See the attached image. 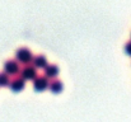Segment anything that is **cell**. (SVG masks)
I'll use <instances>...</instances> for the list:
<instances>
[{
	"mask_svg": "<svg viewBox=\"0 0 131 122\" xmlns=\"http://www.w3.org/2000/svg\"><path fill=\"white\" fill-rule=\"evenodd\" d=\"M4 70H5V73H6L8 75H15V74L19 73L20 68H19V65H18L17 61H14V60H8V61L4 64Z\"/></svg>",
	"mask_w": 131,
	"mask_h": 122,
	"instance_id": "2",
	"label": "cell"
},
{
	"mask_svg": "<svg viewBox=\"0 0 131 122\" xmlns=\"http://www.w3.org/2000/svg\"><path fill=\"white\" fill-rule=\"evenodd\" d=\"M32 60H33V65H35V68H37V69H43L45 66L47 65V60H46V57L42 56V55L36 56V57L32 59Z\"/></svg>",
	"mask_w": 131,
	"mask_h": 122,
	"instance_id": "8",
	"label": "cell"
},
{
	"mask_svg": "<svg viewBox=\"0 0 131 122\" xmlns=\"http://www.w3.org/2000/svg\"><path fill=\"white\" fill-rule=\"evenodd\" d=\"M125 51H126V53H127V55H130L131 56V42L126 43V46H125Z\"/></svg>",
	"mask_w": 131,
	"mask_h": 122,
	"instance_id": "10",
	"label": "cell"
},
{
	"mask_svg": "<svg viewBox=\"0 0 131 122\" xmlns=\"http://www.w3.org/2000/svg\"><path fill=\"white\" fill-rule=\"evenodd\" d=\"M9 85H10V89L13 92H20L24 88V79L23 78H15L12 81H9Z\"/></svg>",
	"mask_w": 131,
	"mask_h": 122,
	"instance_id": "5",
	"label": "cell"
},
{
	"mask_svg": "<svg viewBox=\"0 0 131 122\" xmlns=\"http://www.w3.org/2000/svg\"><path fill=\"white\" fill-rule=\"evenodd\" d=\"M9 76L6 73H1L0 74V86H5V85H9Z\"/></svg>",
	"mask_w": 131,
	"mask_h": 122,
	"instance_id": "9",
	"label": "cell"
},
{
	"mask_svg": "<svg viewBox=\"0 0 131 122\" xmlns=\"http://www.w3.org/2000/svg\"><path fill=\"white\" fill-rule=\"evenodd\" d=\"M45 69V76L47 78H53L59 74V68L56 65H46Z\"/></svg>",
	"mask_w": 131,
	"mask_h": 122,
	"instance_id": "6",
	"label": "cell"
},
{
	"mask_svg": "<svg viewBox=\"0 0 131 122\" xmlns=\"http://www.w3.org/2000/svg\"><path fill=\"white\" fill-rule=\"evenodd\" d=\"M33 88L37 92H42L45 90L47 86H48V80H47V76H36L33 79Z\"/></svg>",
	"mask_w": 131,
	"mask_h": 122,
	"instance_id": "3",
	"label": "cell"
},
{
	"mask_svg": "<svg viewBox=\"0 0 131 122\" xmlns=\"http://www.w3.org/2000/svg\"><path fill=\"white\" fill-rule=\"evenodd\" d=\"M48 88H50V90H51L52 93L57 94V93H61L64 85H62V83L60 80H56V79H55V80H52L51 83H48Z\"/></svg>",
	"mask_w": 131,
	"mask_h": 122,
	"instance_id": "7",
	"label": "cell"
},
{
	"mask_svg": "<svg viewBox=\"0 0 131 122\" xmlns=\"http://www.w3.org/2000/svg\"><path fill=\"white\" fill-rule=\"evenodd\" d=\"M20 73H22V78L24 80H33L37 75V71H36L35 66H24Z\"/></svg>",
	"mask_w": 131,
	"mask_h": 122,
	"instance_id": "4",
	"label": "cell"
},
{
	"mask_svg": "<svg viewBox=\"0 0 131 122\" xmlns=\"http://www.w3.org/2000/svg\"><path fill=\"white\" fill-rule=\"evenodd\" d=\"M15 57L18 61L23 62V64H28L32 61L33 56H32V52L28 50V48H19L17 52H15Z\"/></svg>",
	"mask_w": 131,
	"mask_h": 122,
	"instance_id": "1",
	"label": "cell"
}]
</instances>
